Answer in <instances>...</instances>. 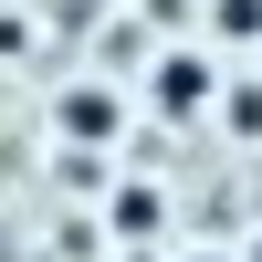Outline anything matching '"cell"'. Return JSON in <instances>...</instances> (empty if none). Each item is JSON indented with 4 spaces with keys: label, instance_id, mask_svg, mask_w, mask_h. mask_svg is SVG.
Segmentation results:
<instances>
[{
    "label": "cell",
    "instance_id": "cell-1",
    "mask_svg": "<svg viewBox=\"0 0 262 262\" xmlns=\"http://www.w3.org/2000/svg\"><path fill=\"white\" fill-rule=\"evenodd\" d=\"M147 105H158V116H210V105H221V63L189 53V42H168V53L147 63Z\"/></svg>",
    "mask_w": 262,
    "mask_h": 262
},
{
    "label": "cell",
    "instance_id": "cell-2",
    "mask_svg": "<svg viewBox=\"0 0 262 262\" xmlns=\"http://www.w3.org/2000/svg\"><path fill=\"white\" fill-rule=\"evenodd\" d=\"M53 126L74 147H105V137H126V95H116V84H63V95H53Z\"/></svg>",
    "mask_w": 262,
    "mask_h": 262
},
{
    "label": "cell",
    "instance_id": "cell-3",
    "mask_svg": "<svg viewBox=\"0 0 262 262\" xmlns=\"http://www.w3.org/2000/svg\"><path fill=\"white\" fill-rule=\"evenodd\" d=\"M105 221H116L126 242H147V231H168V200H158V189H116V210H105Z\"/></svg>",
    "mask_w": 262,
    "mask_h": 262
},
{
    "label": "cell",
    "instance_id": "cell-4",
    "mask_svg": "<svg viewBox=\"0 0 262 262\" xmlns=\"http://www.w3.org/2000/svg\"><path fill=\"white\" fill-rule=\"evenodd\" d=\"M210 32L242 53V42H262V0H210Z\"/></svg>",
    "mask_w": 262,
    "mask_h": 262
},
{
    "label": "cell",
    "instance_id": "cell-5",
    "mask_svg": "<svg viewBox=\"0 0 262 262\" xmlns=\"http://www.w3.org/2000/svg\"><path fill=\"white\" fill-rule=\"evenodd\" d=\"M221 116H231V137H262V84H231L221 74Z\"/></svg>",
    "mask_w": 262,
    "mask_h": 262
},
{
    "label": "cell",
    "instance_id": "cell-6",
    "mask_svg": "<svg viewBox=\"0 0 262 262\" xmlns=\"http://www.w3.org/2000/svg\"><path fill=\"white\" fill-rule=\"evenodd\" d=\"M189 262H231V252H189Z\"/></svg>",
    "mask_w": 262,
    "mask_h": 262
},
{
    "label": "cell",
    "instance_id": "cell-7",
    "mask_svg": "<svg viewBox=\"0 0 262 262\" xmlns=\"http://www.w3.org/2000/svg\"><path fill=\"white\" fill-rule=\"evenodd\" d=\"M231 262H262V242H252V252H231Z\"/></svg>",
    "mask_w": 262,
    "mask_h": 262
}]
</instances>
